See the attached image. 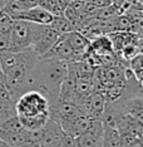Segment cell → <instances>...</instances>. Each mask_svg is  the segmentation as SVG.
Returning a JSON list of instances; mask_svg holds the SVG:
<instances>
[{"label": "cell", "instance_id": "6da1fadb", "mask_svg": "<svg viewBox=\"0 0 143 147\" xmlns=\"http://www.w3.org/2000/svg\"><path fill=\"white\" fill-rule=\"evenodd\" d=\"M15 112L25 129H38L50 117V103L42 92L29 89L16 99Z\"/></svg>", "mask_w": 143, "mask_h": 147}, {"label": "cell", "instance_id": "7a4b0ae2", "mask_svg": "<svg viewBox=\"0 0 143 147\" xmlns=\"http://www.w3.org/2000/svg\"><path fill=\"white\" fill-rule=\"evenodd\" d=\"M39 24L25 20H14L10 32V49L13 52H20L32 48Z\"/></svg>", "mask_w": 143, "mask_h": 147}, {"label": "cell", "instance_id": "3957f363", "mask_svg": "<svg viewBox=\"0 0 143 147\" xmlns=\"http://www.w3.org/2000/svg\"><path fill=\"white\" fill-rule=\"evenodd\" d=\"M59 36L60 35L56 34V32L53 30L50 25H39L34 42L32 44V49L35 52L38 58H40L42 55H44L55 44L56 40L59 39Z\"/></svg>", "mask_w": 143, "mask_h": 147}, {"label": "cell", "instance_id": "277c9868", "mask_svg": "<svg viewBox=\"0 0 143 147\" xmlns=\"http://www.w3.org/2000/svg\"><path fill=\"white\" fill-rule=\"evenodd\" d=\"M39 59H46V61H56V62H64L70 63L75 62V53L73 51L70 44L68 43L64 35H60L56 43Z\"/></svg>", "mask_w": 143, "mask_h": 147}, {"label": "cell", "instance_id": "5b68a950", "mask_svg": "<svg viewBox=\"0 0 143 147\" xmlns=\"http://www.w3.org/2000/svg\"><path fill=\"white\" fill-rule=\"evenodd\" d=\"M64 137L65 133L62 129L58 119L50 116L44 126V133L39 142V147H59Z\"/></svg>", "mask_w": 143, "mask_h": 147}, {"label": "cell", "instance_id": "8992f818", "mask_svg": "<svg viewBox=\"0 0 143 147\" xmlns=\"http://www.w3.org/2000/svg\"><path fill=\"white\" fill-rule=\"evenodd\" d=\"M53 19H54V15L50 14L49 11H46L45 9L40 8L39 5L21 11L20 14L14 16V20H25L39 25H49Z\"/></svg>", "mask_w": 143, "mask_h": 147}, {"label": "cell", "instance_id": "52a82bcc", "mask_svg": "<svg viewBox=\"0 0 143 147\" xmlns=\"http://www.w3.org/2000/svg\"><path fill=\"white\" fill-rule=\"evenodd\" d=\"M89 51L97 57H102L104 54H108V53L113 52L112 42L109 39L108 34H103V35H99L97 38L92 39L91 43H89Z\"/></svg>", "mask_w": 143, "mask_h": 147}, {"label": "cell", "instance_id": "ba28073f", "mask_svg": "<svg viewBox=\"0 0 143 147\" xmlns=\"http://www.w3.org/2000/svg\"><path fill=\"white\" fill-rule=\"evenodd\" d=\"M91 101H92V119H101L102 115L105 108V96L99 91H94L91 93Z\"/></svg>", "mask_w": 143, "mask_h": 147}, {"label": "cell", "instance_id": "9c48e42d", "mask_svg": "<svg viewBox=\"0 0 143 147\" xmlns=\"http://www.w3.org/2000/svg\"><path fill=\"white\" fill-rule=\"evenodd\" d=\"M122 138L115 127H104L102 147H121Z\"/></svg>", "mask_w": 143, "mask_h": 147}, {"label": "cell", "instance_id": "30bf717a", "mask_svg": "<svg viewBox=\"0 0 143 147\" xmlns=\"http://www.w3.org/2000/svg\"><path fill=\"white\" fill-rule=\"evenodd\" d=\"M49 25H50V28L56 32L58 35H64V34H68L69 32H73L70 23L68 22V19H66L63 14L54 16V19H53Z\"/></svg>", "mask_w": 143, "mask_h": 147}, {"label": "cell", "instance_id": "8fae6325", "mask_svg": "<svg viewBox=\"0 0 143 147\" xmlns=\"http://www.w3.org/2000/svg\"><path fill=\"white\" fill-rule=\"evenodd\" d=\"M23 129H25L23 127L20 119L18 118V116L11 117L10 119H8L4 125L0 126V135H6V133H15L20 132Z\"/></svg>", "mask_w": 143, "mask_h": 147}, {"label": "cell", "instance_id": "7c38bea8", "mask_svg": "<svg viewBox=\"0 0 143 147\" xmlns=\"http://www.w3.org/2000/svg\"><path fill=\"white\" fill-rule=\"evenodd\" d=\"M13 24H14V19L6 11H0V33H5V34H10Z\"/></svg>", "mask_w": 143, "mask_h": 147}, {"label": "cell", "instance_id": "4fadbf2b", "mask_svg": "<svg viewBox=\"0 0 143 147\" xmlns=\"http://www.w3.org/2000/svg\"><path fill=\"white\" fill-rule=\"evenodd\" d=\"M39 6L43 8V9H45L46 11H49L54 16L63 14L62 9L59 8L58 1H56V0H39Z\"/></svg>", "mask_w": 143, "mask_h": 147}, {"label": "cell", "instance_id": "5bb4252c", "mask_svg": "<svg viewBox=\"0 0 143 147\" xmlns=\"http://www.w3.org/2000/svg\"><path fill=\"white\" fill-rule=\"evenodd\" d=\"M16 112H15V107L14 108H8V109H0V126L4 125V123L10 119L11 117H15Z\"/></svg>", "mask_w": 143, "mask_h": 147}, {"label": "cell", "instance_id": "9a60e30c", "mask_svg": "<svg viewBox=\"0 0 143 147\" xmlns=\"http://www.w3.org/2000/svg\"><path fill=\"white\" fill-rule=\"evenodd\" d=\"M10 49V34L0 33V52Z\"/></svg>", "mask_w": 143, "mask_h": 147}, {"label": "cell", "instance_id": "2e32d148", "mask_svg": "<svg viewBox=\"0 0 143 147\" xmlns=\"http://www.w3.org/2000/svg\"><path fill=\"white\" fill-rule=\"evenodd\" d=\"M85 1L91 3V4H93L95 6V8L98 9H102V8H107V6L112 5V0H85Z\"/></svg>", "mask_w": 143, "mask_h": 147}, {"label": "cell", "instance_id": "e0dca14e", "mask_svg": "<svg viewBox=\"0 0 143 147\" xmlns=\"http://www.w3.org/2000/svg\"><path fill=\"white\" fill-rule=\"evenodd\" d=\"M136 140L143 146V122H139L137 129H136Z\"/></svg>", "mask_w": 143, "mask_h": 147}, {"label": "cell", "instance_id": "ac0fdd59", "mask_svg": "<svg viewBox=\"0 0 143 147\" xmlns=\"http://www.w3.org/2000/svg\"><path fill=\"white\" fill-rule=\"evenodd\" d=\"M56 1H58V5H59V8L62 9V11H64L65 9L69 6L72 0H56Z\"/></svg>", "mask_w": 143, "mask_h": 147}, {"label": "cell", "instance_id": "d6986e66", "mask_svg": "<svg viewBox=\"0 0 143 147\" xmlns=\"http://www.w3.org/2000/svg\"><path fill=\"white\" fill-rule=\"evenodd\" d=\"M18 147H39L38 143H34V142H26V143H23V145L18 146Z\"/></svg>", "mask_w": 143, "mask_h": 147}, {"label": "cell", "instance_id": "ffe728a7", "mask_svg": "<svg viewBox=\"0 0 143 147\" xmlns=\"http://www.w3.org/2000/svg\"><path fill=\"white\" fill-rule=\"evenodd\" d=\"M132 145H133V143H127V142H123L122 141L121 147H132Z\"/></svg>", "mask_w": 143, "mask_h": 147}, {"label": "cell", "instance_id": "44dd1931", "mask_svg": "<svg viewBox=\"0 0 143 147\" xmlns=\"http://www.w3.org/2000/svg\"><path fill=\"white\" fill-rule=\"evenodd\" d=\"M0 84H4V73L0 72Z\"/></svg>", "mask_w": 143, "mask_h": 147}, {"label": "cell", "instance_id": "7402d4cb", "mask_svg": "<svg viewBox=\"0 0 143 147\" xmlns=\"http://www.w3.org/2000/svg\"><path fill=\"white\" fill-rule=\"evenodd\" d=\"M0 72H1V67H0Z\"/></svg>", "mask_w": 143, "mask_h": 147}, {"label": "cell", "instance_id": "603a6c76", "mask_svg": "<svg viewBox=\"0 0 143 147\" xmlns=\"http://www.w3.org/2000/svg\"><path fill=\"white\" fill-rule=\"evenodd\" d=\"M1 10H3V9H1V8H0V11H1Z\"/></svg>", "mask_w": 143, "mask_h": 147}, {"label": "cell", "instance_id": "cb8c5ba5", "mask_svg": "<svg viewBox=\"0 0 143 147\" xmlns=\"http://www.w3.org/2000/svg\"><path fill=\"white\" fill-rule=\"evenodd\" d=\"M83 1H85V0H83Z\"/></svg>", "mask_w": 143, "mask_h": 147}]
</instances>
